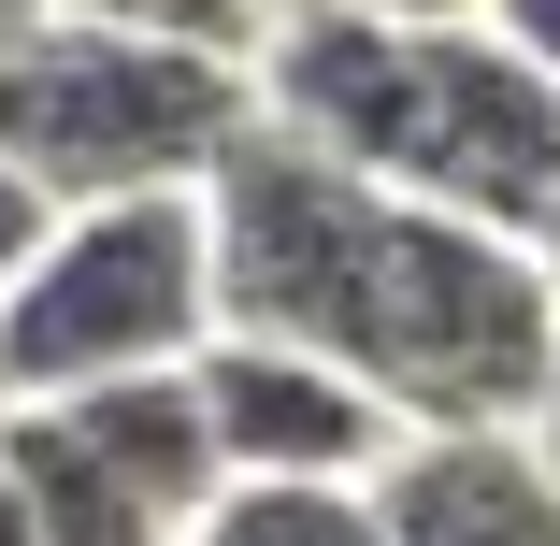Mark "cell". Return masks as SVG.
Here are the masks:
<instances>
[{"label": "cell", "mask_w": 560, "mask_h": 546, "mask_svg": "<svg viewBox=\"0 0 560 546\" xmlns=\"http://www.w3.org/2000/svg\"><path fill=\"white\" fill-rule=\"evenodd\" d=\"M532 446L560 461V346H546V417H532Z\"/></svg>", "instance_id": "cell-15"}, {"label": "cell", "mask_w": 560, "mask_h": 546, "mask_svg": "<svg viewBox=\"0 0 560 546\" xmlns=\"http://www.w3.org/2000/svg\"><path fill=\"white\" fill-rule=\"evenodd\" d=\"M72 30H130V44H187V58H245L273 44V0H58Z\"/></svg>", "instance_id": "cell-9"}, {"label": "cell", "mask_w": 560, "mask_h": 546, "mask_svg": "<svg viewBox=\"0 0 560 546\" xmlns=\"http://www.w3.org/2000/svg\"><path fill=\"white\" fill-rule=\"evenodd\" d=\"M215 332H231L215 316V216L101 201V216H58L30 288L0 302V388L72 403V388H130V374H201Z\"/></svg>", "instance_id": "cell-4"}, {"label": "cell", "mask_w": 560, "mask_h": 546, "mask_svg": "<svg viewBox=\"0 0 560 546\" xmlns=\"http://www.w3.org/2000/svg\"><path fill=\"white\" fill-rule=\"evenodd\" d=\"M0 546H44V518H30V489L0 475Z\"/></svg>", "instance_id": "cell-13"}, {"label": "cell", "mask_w": 560, "mask_h": 546, "mask_svg": "<svg viewBox=\"0 0 560 546\" xmlns=\"http://www.w3.org/2000/svg\"><path fill=\"white\" fill-rule=\"evenodd\" d=\"M44 245H58V201H44L15 159H0V302L30 288V259H44Z\"/></svg>", "instance_id": "cell-10"}, {"label": "cell", "mask_w": 560, "mask_h": 546, "mask_svg": "<svg viewBox=\"0 0 560 546\" xmlns=\"http://www.w3.org/2000/svg\"><path fill=\"white\" fill-rule=\"evenodd\" d=\"M388 546H560V461L532 431H431L374 489Z\"/></svg>", "instance_id": "cell-7"}, {"label": "cell", "mask_w": 560, "mask_h": 546, "mask_svg": "<svg viewBox=\"0 0 560 546\" xmlns=\"http://www.w3.org/2000/svg\"><path fill=\"white\" fill-rule=\"evenodd\" d=\"M546 274H560V216H546Z\"/></svg>", "instance_id": "cell-17"}, {"label": "cell", "mask_w": 560, "mask_h": 546, "mask_svg": "<svg viewBox=\"0 0 560 546\" xmlns=\"http://www.w3.org/2000/svg\"><path fill=\"white\" fill-rule=\"evenodd\" d=\"M44 546H187L231 489L215 461V417H201V374H130V388H72V403H30L15 417V461Z\"/></svg>", "instance_id": "cell-5"}, {"label": "cell", "mask_w": 560, "mask_h": 546, "mask_svg": "<svg viewBox=\"0 0 560 546\" xmlns=\"http://www.w3.org/2000/svg\"><path fill=\"white\" fill-rule=\"evenodd\" d=\"M360 15H388V30H489L503 0H360Z\"/></svg>", "instance_id": "cell-12"}, {"label": "cell", "mask_w": 560, "mask_h": 546, "mask_svg": "<svg viewBox=\"0 0 560 546\" xmlns=\"http://www.w3.org/2000/svg\"><path fill=\"white\" fill-rule=\"evenodd\" d=\"M489 30H503V44H517V58H532L546 86H560V0H503V15H489Z\"/></svg>", "instance_id": "cell-11"}, {"label": "cell", "mask_w": 560, "mask_h": 546, "mask_svg": "<svg viewBox=\"0 0 560 546\" xmlns=\"http://www.w3.org/2000/svg\"><path fill=\"white\" fill-rule=\"evenodd\" d=\"M44 15H58V0H0V58H15V44H30Z\"/></svg>", "instance_id": "cell-14"}, {"label": "cell", "mask_w": 560, "mask_h": 546, "mask_svg": "<svg viewBox=\"0 0 560 546\" xmlns=\"http://www.w3.org/2000/svg\"><path fill=\"white\" fill-rule=\"evenodd\" d=\"M273 15H302V0H273Z\"/></svg>", "instance_id": "cell-18"}, {"label": "cell", "mask_w": 560, "mask_h": 546, "mask_svg": "<svg viewBox=\"0 0 560 546\" xmlns=\"http://www.w3.org/2000/svg\"><path fill=\"white\" fill-rule=\"evenodd\" d=\"M187 546H388L374 489H215Z\"/></svg>", "instance_id": "cell-8"}, {"label": "cell", "mask_w": 560, "mask_h": 546, "mask_svg": "<svg viewBox=\"0 0 560 546\" xmlns=\"http://www.w3.org/2000/svg\"><path fill=\"white\" fill-rule=\"evenodd\" d=\"M215 216V346H302L360 374L417 446L431 431H532L546 346H560V274L475 216H431L360 187L346 159L288 144L273 116L201 187Z\"/></svg>", "instance_id": "cell-1"}, {"label": "cell", "mask_w": 560, "mask_h": 546, "mask_svg": "<svg viewBox=\"0 0 560 546\" xmlns=\"http://www.w3.org/2000/svg\"><path fill=\"white\" fill-rule=\"evenodd\" d=\"M245 130H259V72L245 58H187V44L72 30V15H44L15 58H0V159H15L58 216L201 201Z\"/></svg>", "instance_id": "cell-3"}, {"label": "cell", "mask_w": 560, "mask_h": 546, "mask_svg": "<svg viewBox=\"0 0 560 546\" xmlns=\"http://www.w3.org/2000/svg\"><path fill=\"white\" fill-rule=\"evenodd\" d=\"M259 116L316 159H346L388 201L475 216L546 259L560 216V86L503 30H388L360 0H302L259 44Z\"/></svg>", "instance_id": "cell-2"}, {"label": "cell", "mask_w": 560, "mask_h": 546, "mask_svg": "<svg viewBox=\"0 0 560 546\" xmlns=\"http://www.w3.org/2000/svg\"><path fill=\"white\" fill-rule=\"evenodd\" d=\"M201 417H215V461L231 489H388V461L417 431L302 346H215L201 360Z\"/></svg>", "instance_id": "cell-6"}, {"label": "cell", "mask_w": 560, "mask_h": 546, "mask_svg": "<svg viewBox=\"0 0 560 546\" xmlns=\"http://www.w3.org/2000/svg\"><path fill=\"white\" fill-rule=\"evenodd\" d=\"M15 417H30V403H15V388H0V461H15Z\"/></svg>", "instance_id": "cell-16"}]
</instances>
